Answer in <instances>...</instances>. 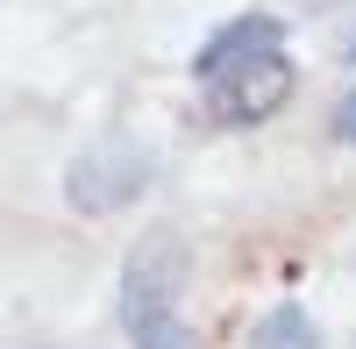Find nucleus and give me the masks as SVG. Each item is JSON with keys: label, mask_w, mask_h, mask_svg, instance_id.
I'll return each instance as SVG.
<instances>
[{"label": "nucleus", "mask_w": 356, "mask_h": 349, "mask_svg": "<svg viewBox=\"0 0 356 349\" xmlns=\"http://www.w3.org/2000/svg\"><path fill=\"white\" fill-rule=\"evenodd\" d=\"M342 57H349V65H356V29H349V43H342Z\"/></svg>", "instance_id": "nucleus-7"}, {"label": "nucleus", "mask_w": 356, "mask_h": 349, "mask_svg": "<svg viewBox=\"0 0 356 349\" xmlns=\"http://www.w3.org/2000/svg\"><path fill=\"white\" fill-rule=\"evenodd\" d=\"M328 136H335V143H349V150H356V86H349V93L335 100V114H328Z\"/></svg>", "instance_id": "nucleus-6"}, {"label": "nucleus", "mask_w": 356, "mask_h": 349, "mask_svg": "<svg viewBox=\"0 0 356 349\" xmlns=\"http://www.w3.org/2000/svg\"><path fill=\"white\" fill-rule=\"evenodd\" d=\"M292 93H300V65L285 50H257L243 65H228L221 79H207V114L221 129H257L271 114H285Z\"/></svg>", "instance_id": "nucleus-3"}, {"label": "nucleus", "mask_w": 356, "mask_h": 349, "mask_svg": "<svg viewBox=\"0 0 356 349\" xmlns=\"http://www.w3.org/2000/svg\"><path fill=\"white\" fill-rule=\"evenodd\" d=\"M150 179H157L150 143H136V136H100L93 150L72 157L65 200H72L79 214H122V207H136V200L150 193Z\"/></svg>", "instance_id": "nucleus-2"}, {"label": "nucleus", "mask_w": 356, "mask_h": 349, "mask_svg": "<svg viewBox=\"0 0 356 349\" xmlns=\"http://www.w3.org/2000/svg\"><path fill=\"white\" fill-rule=\"evenodd\" d=\"M257 50H285V22L278 15H235L228 29H214V36L200 43L193 72L200 79H221L228 65H243V57H257Z\"/></svg>", "instance_id": "nucleus-4"}, {"label": "nucleus", "mask_w": 356, "mask_h": 349, "mask_svg": "<svg viewBox=\"0 0 356 349\" xmlns=\"http://www.w3.org/2000/svg\"><path fill=\"white\" fill-rule=\"evenodd\" d=\"M250 349H321V328H314V314L307 307H271L264 321L250 328Z\"/></svg>", "instance_id": "nucleus-5"}, {"label": "nucleus", "mask_w": 356, "mask_h": 349, "mask_svg": "<svg viewBox=\"0 0 356 349\" xmlns=\"http://www.w3.org/2000/svg\"><path fill=\"white\" fill-rule=\"evenodd\" d=\"M193 278V257L171 228H150L136 250H129V271H122V328L129 349H200V335L186 328L178 314V293Z\"/></svg>", "instance_id": "nucleus-1"}]
</instances>
